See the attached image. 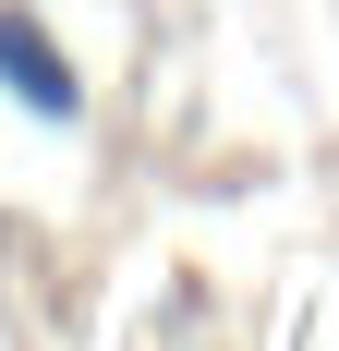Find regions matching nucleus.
I'll list each match as a JSON object with an SVG mask.
<instances>
[{
  "label": "nucleus",
  "instance_id": "nucleus-1",
  "mask_svg": "<svg viewBox=\"0 0 339 351\" xmlns=\"http://www.w3.org/2000/svg\"><path fill=\"white\" fill-rule=\"evenodd\" d=\"M0 97L25 109V121H49V134L85 121V73H73V49L36 25L25 0H0Z\"/></svg>",
  "mask_w": 339,
  "mask_h": 351
}]
</instances>
